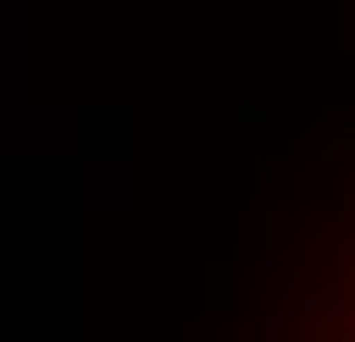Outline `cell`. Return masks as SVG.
<instances>
[{
  "label": "cell",
  "mask_w": 355,
  "mask_h": 342,
  "mask_svg": "<svg viewBox=\"0 0 355 342\" xmlns=\"http://www.w3.org/2000/svg\"><path fill=\"white\" fill-rule=\"evenodd\" d=\"M243 342H355V145L277 185L243 290Z\"/></svg>",
  "instance_id": "obj_1"
}]
</instances>
